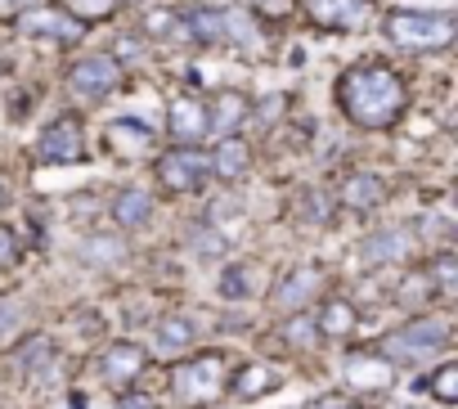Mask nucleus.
<instances>
[{
  "label": "nucleus",
  "mask_w": 458,
  "mask_h": 409,
  "mask_svg": "<svg viewBox=\"0 0 458 409\" xmlns=\"http://www.w3.org/2000/svg\"><path fill=\"white\" fill-rule=\"evenodd\" d=\"M337 99H342V113L364 126V131H386L400 122L404 104H409V90L400 81L395 68H382V64H364V68H351L337 86Z\"/></svg>",
  "instance_id": "nucleus-1"
},
{
  "label": "nucleus",
  "mask_w": 458,
  "mask_h": 409,
  "mask_svg": "<svg viewBox=\"0 0 458 409\" xmlns=\"http://www.w3.org/2000/svg\"><path fill=\"white\" fill-rule=\"evenodd\" d=\"M449 337H454L449 320L422 315V320H409L404 328H395L391 337H382V355L386 360H400V364H422V360L440 355L449 346Z\"/></svg>",
  "instance_id": "nucleus-2"
},
{
  "label": "nucleus",
  "mask_w": 458,
  "mask_h": 409,
  "mask_svg": "<svg viewBox=\"0 0 458 409\" xmlns=\"http://www.w3.org/2000/svg\"><path fill=\"white\" fill-rule=\"evenodd\" d=\"M229 387V369H225V355H193L184 364L171 369V391L184 400V405H207L216 400L220 391Z\"/></svg>",
  "instance_id": "nucleus-3"
},
{
  "label": "nucleus",
  "mask_w": 458,
  "mask_h": 409,
  "mask_svg": "<svg viewBox=\"0 0 458 409\" xmlns=\"http://www.w3.org/2000/svg\"><path fill=\"white\" fill-rule=\"evenodd\" d=\"M386 37L404 50H445L454 41V14H391Z\"/></svg>",
  "instance_id": "nucleus-4"
},
{
  "label": "nucleus",
  "mask_w": 458,
  "mask_h": 409,
  "mask_svg": "<svg viewBox=\"0 0 458 409\" xmlns=\"http://www.w3.org/2000/svg\"><path fill=\"white\" fill-rule=\"evenodd\" d=\"M211 166H207V153L184 144V149H171L162 162H157V180L171 189V193H198L207 184Z\"/></svg>",
  "instance_id": "nucleus-5"
},
{
  "label": "nucleus",
  "mask_w": 458,
  "mask_h": 409,
  "mask_svg": "<svg viewBox=\"0 0 458 409\" xmlns=\"http://www.w3.org/2000/svg\"><path fill=\"white\" fill-rule=\"evenodd\" d=\"M117 81H122V68L108 55H86L68 72V90L81 95V99H108L117 90Z\"/></svg>",
  "instance_id": "nucleus-6"
},
{
  "label": "nucleus",
  "mask_w": 458,
  "mask_h": 409,
  "mask_svg": "<svg viewBox=\"0 0 458 409\" xmlns=\"http://www.w3.org/2000/svg\"><path fill=\"white\" fill-rule=\"evenodd\" d=\"M418 252V234L409 226H382L360 243L364 266H386V261H409Z\"/></svg>",
  "instance_id": "nucleus-7"
},
{
  "label": "nucleus",
  "mask_w": 458,
  "mask_h": 409,
  "mask_svg": "<svg viewBox=\"0 0 458 409\" xmlns=\"http://www.w3.org/2000/svg\"><path fill=\"white\" fill-rule=\"evenodd\" d=\"M319 284H324L319 266H297V270H288V275L279 279V288H275V311H284V315L306 311V306L315 302Z\"/></svg>",
  "instance_id": "nucleus-8"
},
{
  "label": "nucleus",
  "mask_w": 458,
  "mask_h": 409,
  "mask_svg": "<svg viewBox=\"0 0 458 409\" xmlns=\"http://www.w3.org/2000/svg\"><path fill=\"white\" fill-rule=\"evenodd\" d=\"M86 153V144H81V122L77 117H59L41 140H37V158L41 162H77Z\"/></svg>",
  "instance_id": "nucleus-9"
},
{
  "label": "nucleus",
  "mask_w": 458,
  "mask_h": 409,
  "mask_svg": "<svg viewBox=\"0 0 458 409\" xmlns=\"http://www.w3.org/2000/svg\"><path fill=\"white\" fill-rule=\"evenodd\" d=\"M144 364H148V355H144L135 342H113V346L99 351V378L113 382V387L135 382V378L144 373Z\"/></svg>",
  "instance_id": "nucleus-10"
},
{
  "label": "nucleus",
  "mask_w": 458,
  "mask_h": 409,
  "mask_svg": "<svg viewBox=\"0 0 458 409\" xmlns=\"http://www.w3.org/2000/svg\"><path fill=\"white\" fill-rule=\"evenodd\" d=\"M166 131H171V140H180V144H202V140L211 135V131H207V104H202V99H193V95L171 99Z\"/></svg>",
  "instance_id": "nucleus-11"
},
{
  "label": "nucleus",
  "mask_w": 458,
  "mask_h": 409,
  "mask_svg": "<svg viewBox=\"0 0 458 409\" xmlns=\"http://www.w3.org/2000/svg\"><path fill=\"white\" fill-rule=\"evenodd\" d=\"M382 198H386V180L373 171H351L342 184V208H351V212H373Z\"/></svg>",
  "instance_id": "nucleus-12"
},
{
  "label": "nucleus",
  "mask_w": 458,
  "mask_h": 409,
  "mask_svg": "<svg viewBox=\"0 0 458 409\" xmlns=\"http://www.w3.org/2000/svg\"><path fill=\"white\" fill-rule=\"evenodd\" d=\"M248 117V99L239 90H220L211 104H207V131L211 135H234V126Z\"/></svg>",
  "instance_id": "nucleus-13"
},
{
  "label": "nucleus",
  "mask_w": 458,
  "mask_h": 409,
  "mask_svg": "<svg viewBox=\"0 0 458 409\" xmlns=\"http://www.w3.org/2000/svg\"><path fill=\"white\" fill-rule=\"evenodd\" d=\"M28 37H68V41H77L81 37V19H72L68 10H37V14H23V23H19Z\"/></svg>",
  "instance_id": "nucleus-14"
},
{
  "label": "nucleus",
  "mask_w": 458,
  "mask_h": 409,
  "mask_svg": "<svg viewBox=\"0 0 458 409\" xmlns=\"http://www.w3.org/2000/svg\"><path fill=\"white\" fill-rule=\"evenodd\" d=\"M148 217H153V193L148 189L131 184V189H122L113 198V221L122 230H140V226H148Z\"/></svg>",
  "instance_id": "nucleus-15"
},
{
  "label": "nucleus",
  "mask_w": 458,
  "mask_h": 409,
  "mask_svg": "<svg viewBox=\"0 0 458 409\" xmlns=\"http://www.w3.org/2000/svg\"><path fill=\"white\" fill-rule=\"evenodd\" d=\"M306 10L324 28H355V23H364V0H306Z\"/></svg>",
  "instance_id": "nucleus-16"
},
{
  "label": "nucleus",
  "mask_w": 458,
  "mask_h": 409,
  "mask_svg": "<svg viewBox=\"0 0 458 409\" xmlns=\"http://www.w3.org/2000/svg\"><path fill=\"white\" fill-rule=\"evenodd\" d=\"M14 364H19V373H23L28 382H41V378L50 373V364H55V342H50L46 333H37V337H28V342L19 346V355H14Z\"/></svg>",
  "instance_id": "nucleus-17"
},
{
  "label": "nucleus",
  "mask_w": 458,
  "mask_h": 409,
  "mask_svg": "<svg viewBox=\"0 0 458 409\" xmlns=\"http://www.w3.org/2000/svg\"><path fill=\"white\" fill-rule=\"evenodd\" d=\"M207 166H211L216 180H239V175L248 171V144L234 140V135H225V140L216 144V153L207 158Z\"/></svg>",
  "instance_id": "nucleus-18"
},
{
  "label": "nucleus",
  "mask_w": 458,
  "mask_h": 409,
  "mask_svg": "<svg viewBox=\"0 0 458 409\" xmlns=\"http://www.w3.org/2000/svg\"><path fill=\"white\" fill-rule=\"evenodd\" d=\"M346 378H351L355 391H382L391 382V364H386V355L382 360L377 355H351L346 360Z\"/></svg>",
  "instance_id": "nucleus-19"
},
{
  "label": "nucleus",
  "mask_w": 458,
  "mask_h": 409,
  "mask_svg": "<svg viewBox=\"0 0 458 409\" xmlns=\"http://www.w3.org/2000/svg\"><path fill=\"white\" fill-rule=\"evenodd\" d=\"M229 387H234L243 400H261L266 391H275L279 387V373L270 369V364H261V360H252V364H243L234 378H229Z\"/></svg>",
  "instance_id": "nucleus-20"
},
{
  "label": "nucleus",
  "mask_w": 458,
  "mask_h": 409,
  "mask_svg": "<svg viewBox=\"0 0 458 409\" xmlns=\"http://www.w3.org/2000/svg\"><path fill=\"white\" fill-rule=\"evenodd\" d=\"M108 144H113L117 153H148V149H153V131H148L144 122H135V117H117V122L108 126Z\"/></svg>",
  "instance_id": "nucleus-21"
},
{
  "label": "nucleus",
  "mask_w": 458,
  "mask_h": 409,
  "mask_svg": "<svg viewBox=\"0 0 458 409\" xmlns=\"http://www.w3.org/2000/svg\"><path fill=\"white\" fill-rule=\"evenodd\" d=\"M355 306H351V297H328L324 306H319V320H315V328L319 333H328V337H346V333H355Z\"/></svg>",
  "instance_id": "nucleus-22"
},
{
  "label": "nucleus",
  "mask_w": 458,
  "mask_h": 409,
  "mask_svg": "<svg viewBox=\"0 0 458 409\" xmlns=\"http://www.w3.org/2000/svg\"><path fill=\"white\" fill-rule=\"evenodd\" d=\"M193 337H198V328H193V320H184V315H171V320L157 324V351H162V355H180V351H189Z\"/></svg>",
  "instance_id": "nucleus-23"
},
{
  "label": "nucleus",
  "mask_w": 458,
  "mask_h": 409,
  "mask_svg": "<svg viewBox=\"0 0 458 409\" xmlns=\"http://www.w3.org/2000/svg\"><path fill=\"white\" fill-rule=\"evenodd\" d=\"M427 279H431L436 297H454L458 293V257L454 252H436L427 261Z\"/></svg>",
  "instance_id": "nucleus-24"
},
{
  "label": "nucleus",
  "mask_w": 458,
  "mask_h": 409,
  "mask_svg": "<svg viewBox=\"0 0 458 409\" xmlns=\"http://www.w3.org/2000/svg\"><path fill=\"white\" fill-rule=\"evenodd\" d=\"M418 391H431L440 405H454V400H458V364L449 360V364H440L431 378H418Z\"/></svg>",
  "instance_id": "nucleus-25"
},
{
  "label": "nucleus",
  "mask_w": 458,
  "mask_h": 409,
  "mask_svg": "<svg viewBox=\"0 0 458 409\" xmlns=\"http://www.w3.org/2000/svg\"><path fill=\"white\" fill-rule=\"evenodd\" d=\"M284 342H288V346H297V351H310V346L319 342L315 315H301V311H297V315L288 320V328H284Z\"/></svg>",
  "instance_id": "nucleus-26"
},
{
  "label": "nucleus",
  "mask_w": 458,
  "mask_h": 409,
  "mask_svg": "<svg viewBox=\"0 0 458 409\" xmlns=\"http://www.w3.org/2000/svg\"><path fill=\"white\" fill-rule=\"evenodd\" d=\"M252 293V275L243 270V266H229L225 275H220V297L225 302H243Z\"/></svg>",
  "instance_id": "nucleus-27"
},
{
  "label": "nucleus",
  "mask_w": 458,
  "mask_h": 409,
  "mask_svg": "<svg viewBox=\"0 0 458 409\" xmlns=\"http://www.w3.org/2000/svg\"><path fill=\"white\" fill-rule=\"evenodd\" d=\"M431 297H436V288H431V279H427V270H422V275H409V279L400 284V306H409V311H413L418 302L427 306Z\"/></svg>",
  "instance_id": "nucleus-28"
},
{
  "label": "nucleus",
  "mask_w": 458,
  "mask_h": 409,
  "mask_svg": "<svg viewBox=\"0 0 458 409\" xmlns=\"http://www.w3.org/2000/svg\"><path fill=\"white\" fill-rule=\"evenodd\" d=\"M81 252H86V261H90V266H113V261H122V257H126V248H122L117 239H90Z\"/></svg>",
  "instance_id": "nucleus-29"
},
{
  "label": "nucleus",
  "mask_w": 458,
  "mask_h": 409,
  "mask_svg": "<svg viewBox=\"0 0 458 409\" xmlns=\"http://www.w3.org/2000/svg\"><path fill=\"white\" fill-rule=\"evenodd\" d=\"M68 14H81V19H108L117 10V0H64Z\"/></svg>",
  "instance_id": "nucleus-30"
},
{
  "label": "nucleus",
  "mask_w": 458,
  "mask_h": 409,
  "mask_svg": "<svg viewBox=\"0 0 458 409\" xmlns=\"http://www.w3.org/2000/svg\"><path fill=\"white\" fill-rule=\"evenodd\" d=\"M306 217L315 221V226H328V217H333V198L324 193V189H306Z\"/></svg>",
  "instance_id": "nucleus-31"
},
{
  "label": "nucleus",
  "mask_w": 458,
  "mask_h": 409,
  "mask_svg": "<svg viewBox=\"0 0 458 409\" xmlns=\"http://www.w3.org/2000/svg\"><path fill=\"white\" fill-rule=\"evenodd\" d=\"M193 248H198V252H211V257H225V248H229V243L207 226V230H198V234H193Z\"/></svg>",
  "instance_id": "nucleus-32"
},
{
  "label": "nucleus",
  "mask_w": 458,
  "mask_h": 409,
  "mask_svg": "<svg viewBox=\"0 0 458 409\" xmlns=\"http://www.w3.org/2000/svg\"><path fill=\"white\" fill-rule=\"evenodd\" d=\"M23 252H19V239L5 230V226H0V266H14Z\"/></svg>",
  "instance_id": "nucleus-33"
},
{
  "label": "nucleus",
  "mask_w": 458,
  "mask_h": 409,
  "mask_svg": "<svg viewBox=\"0 0 458 409\" xmlns=\"http://www.w3.org/2000/svg\"><path fill=\"white\" fill-rule=\"evenodd\" d=\"M14 324H19V306L14 302H0V333L14 328Z\"/></svg>",
  "instance_id": "nucleus-34"
},
{
  "label": "nucleus",
  "mask_w": 458,
  "mask_h": 409,
  "mask_svg": "<svg viewBox=\"0 0 458 409\" xmlns=\"http://www.w3.org/2000/svg\"><path fill=\"white\" fill-rule=\"evenodd\" d=\"M261 10H266V14H279V19H288V14H293V0H261Z\"/></svg>",
  "instance_id": "nucleus-35"
},
{
  "label": "nucleus",
  "mask_w": 458,
  "mask_h": 409,
  "mask_svg": "<svg viewBox=\"0 0 458 409\" xmlns=\"http://www.w3.org/2000/svg\"><path fill=\"white\" fill-rule=\"evenodd\" d=\"M117 409H153V400H148V396H122Z\"/></svg>",
  "instance_id": "nucleus-36"
},
{
  "label": "nucleus",
  "mask_w": 458,
  "mask_h": 409,
  "mask_svg": "<svg viewBox=\"0 0 458 409\" xmlns=\"http://www.w3.org/2000/svg\"><path fill=\"white\" fill-rule=\"evenodd\" d=\"M319 409H355V405H351V400H342V396H324V400H319Z\"/></svg>",
  "instance_id": "nucleus-37"
},
{
  "label": "nucleus",
  "mask_w": 458,
  "mask_h": 409,
  "mask_svg": "<svg viewBox=\"0 0 458 409\" xmlns=\"http://www.w3.org/2000/svg\"><path fill=\"white\" fill-rule=\"evenodd\" d=\"M10 202V189H5V175H0V208H5Z\"/></svg>",
  "instance_id": "nucleus-38"
},
{
  "label": "nucleus",
  "mask_w": 458,
  "mask_h": 409,
  "mask_svg": "<svg viewBox=\"0 0 458 409\" xmlns=\"http://www.w3.org/2000/svg\"><path fill=\"white\" fill-rule=\"evenodd\" d=\"M0 5H28V0H0Z\"/></svg>",
  "instance_id": "nucleus-39"
},
{
  "label": "nucleus",
  "mask_w": 458,
  "mask_h": 409,
  "mask_svg": "<svg viewBox=\"0 0 458 409\" xmlns=\"http://www.w3.org/2000/svg\"><path fill=\"white\" fill-rule=\"evenodd\" d=\"M207 409H216V405H207Z\"/></svg>",
  "instance_id": "nucleus-40"
}]
</instances>
